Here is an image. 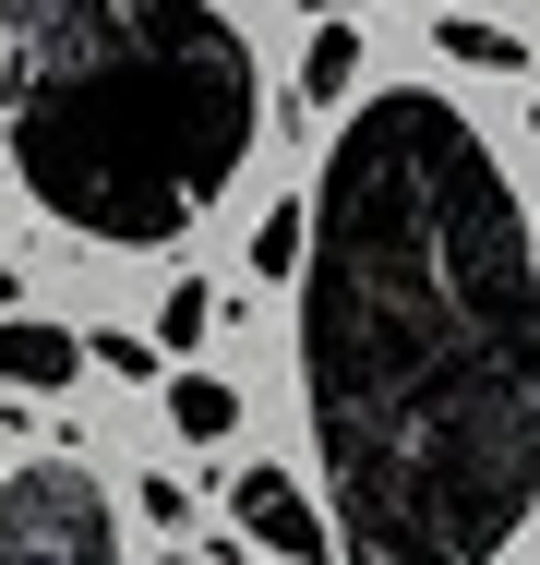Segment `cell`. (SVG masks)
<instances>
[{
    "label": "cell",
    "instance_id": "6da1fadb",
    "mask_svg": "<svg viewBox=\"0 0 540 565\" xmlns=\"http://www.w3.org/2000/svg\"><path fill=\"white\" fill-rule=\"evenodd\" d=\"M301 422L348 565H493L540 493V241L456 97H360L313 181Z\"/></svg>",
    "mask_w": 540,
    "mask_h": 565
},
{
    "label": "cell",
    "instance_id": "7a4b0ae2",
    "mask_svg": "<svg viewBox=\"0 0 540 565\" xmlns=\"http://www.w3.org/2000/svg\"><path fill=\"white\" fill-rule=\"evenodd\" d=\"M12 181L108 253H169L264 145L252 36L216 0H0Z\"/></svg>",
    "mask_w": 540,
    "mask_h": 565
},
{
    "label": "cell",
    "instance_id": "3957f363",
    "mask_svg": "<svg viewBox=\"0 0 540 565\" xmlns=\"http://www.w3.org/2000/svg\"><path fill=\"white\" fill-rule=\"evenodd\" d=\"M0 565H120V518L85 457H24L0 481Z\"/></svg>",
    "mask_w": 540,
    "mask_h": 565
},
{
    "label": "cell",
    "instance_id": "277c9868",
    "mask_svg": "<svg viewBox=\"0 0 540 565\" xmlns=\"http://www.w3.org/2000/svg\"><path fill=\"white\" fill-rule=\"evenodd\" d=\"M228 530L264 542L277 565H336V518H324L289 469H240V481H228Z\"/></svg>",
    "mask_w": 540,
    "mask_h": 565
},
{
    "label": "cell",
    "instance_id": "5b68a950",
    "mask_svg": "<svg viewBox=\"0 0 540 565\" xmlns=\"http://www.w3.org/2000/svg\"><path fill=\"white\" fill-rule=\"evenodd\" d=\"M97 349L73 338V326H48V313H0V385L12 397H48V385H73Z\"/></svg>",
    "mask_w": 540,
    "mask_h": 565
},
{
    "label": "cell",
    "instance_id": "8992f818",
    "mask_svg": "<svg viewBox=\"0 0 540 565\" xmlns=\"http://www.w3.org/2000/svg\"><path fill=\"white\" fill-rule=\"evenodd\" d=\"M169 422H181L193 446H228V434H240V385L205 373V361H181V373H169Z\"/></svg>",
    "mask_w": 540,
    "mask_h": 565
},
{
    "label": "cell",
    "instance_id": "52a82bcc",
    "mask_svg": "<svg viewBox=\"0 0 540 565\" xmlns=\"http://www.w3.org/2000/svg\"><path fill=\"white\" fill-rule=\"evenodd\" d=\"M301 265H313V193L264 205V228H252V277L264 289H301Z\"/></svg>",
    "mask_w": 540,
    "mask_h": 565
},
{
    "label": "cell",
    "instance_id": "ba28073f",
    "mask_svg": "<svg viewBox=\"0 0 540 565\" xmlns=\"http://www.w3.org/2000/svg\"><path fill=\"white\" fill-rule=\"evenodd\" d=\"M348 85H360V24H313V49H301V109L336 120Z\"/></svg>",
    "mask_w": 540,
    "mask_h": 565
},
{
    "label": "cell",
    "instance_id": "9c48e42d",
    "mask_svg": "<svg viewBox=\"0 0 540 565\" xmlns=\"http://www.w3.org/2000/svg\"><path fill=\"white\" fill-rule=\"evenodd\" d=\"M432 49H444L456 73H529V49H517L505 24H480V12H444V24H432Z\"/></svg>",
    "mask_w": 540,
    "mask_h": 565
},
{
    "label": "cell",
    "instance_id": "30bf717a",
    "mask_svg": "<svg viewBox=\"0 0 540 565\" xmlns=\"http://www.w3.org/2000/svg\"><path fill=\"white\" fill-rule=\"evenodd\" d=\"M205 338H216V289H205V277H181V289L156 301V349H205Z\"/></svg>",
    "mask_w": 540,
    "mask_h": 565
},
{
    "label": "cell",
    "instance_id": "8fae6325",
    "mask_svg": "<svg viewBox=\"0 0 540 565\" xmlns=\"http://www.w3.org/2000/svg\"><path fill=\"white\" fill-rule=\"evenodd\" d=\"M85 349H97V373H120V385H156V338L108 326V338H85Z\"/></svg>",
    "mask_w": 540,
    "mask_h": 565
},
{
    "label": "cell",
    "instance_id": "7c38bea8",
    "mask_svg": "<svg viewBox=\"0 0 540 565\" xmlns=\"http://www.w3.org/2000/svg\"><path fill=\"white\" fill-rule=\"evenodd\" d=\"M301 12H313V24H348V12H360V0H301Z\"/></svg>",
    "mask_w": 540,
    "mask_h": 565
},
{
    "label": "cell",
    "instance_id": "4fadbf2b",
    "mask_svg": "<svg viewBox=\"0 0 540 565\" xmlns=\"http://www.w3.org/2000/svg\"><path fill=\"white\" fill-rule=\"evenodd\" d=\"M529 132H540V85H529Z\"/></svg>",
    "mask_w": 540,
    "mask_h": 565
}]
</instances>
